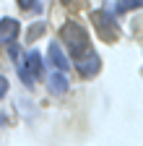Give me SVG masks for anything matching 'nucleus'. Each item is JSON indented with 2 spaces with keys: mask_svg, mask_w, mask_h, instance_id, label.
<instances>
[{
  "mask_svg": "<svg viewBox=\"0 0 143 146\" xmlns=\"http://www.w3.org/2000/svg\"><path fill=\"white\" fill-rule=\"evenodd\" d=\"M60 36L65 39V44H68V50H70V55H73V58H81V55L88 52L91 39H88V31H86L78 21H68V24H63Z\"/></svg>",
  "mask_w": 143,
  "mask_h": 146,
  "instance_id": "f257e3e1",
  "label": "nucleus"
},
{
  "mask_svg": "<svg viewBox=\"0 0 143 146\" xmlns=\"http://www.w3.org/2000/svg\"><path fill=\"white\" fill-rule=\"evenodd\" d=\"M91 21H94L96 34L101 36L104 42H115L117 36H120V26H117L115 16H112L109 11H94V13H91Z\"/></svg>",
  "mask_w": 143,
  "mask_h": 146,
  "instance_id": "f03ea898",
  "label": "nucleus"
},
{
  "mask_svg": "<svg viewBox=\"0 0 143 146\" xmlns=\"http://www.w3.org/2000/svg\"><path fill=\"white\" fill-rule=\"evenodd\" d=\"M99 68H101V60H99V55H88L86 52V58L81 55V58H76V70L81 73L83 78H88V76H96L99 73Z\"/></svg>",
  "mask_w": 143,
  "mask_h": 146,
  "instance_id": "7ed1b4c3",
  "label": "nucleus"
},
{
  "mask_svg": "<svg viewBox=\"0 0 143 146\" xmlns=\"http://www.w3.org/2000/svg\"><path fill=\"white\" fill-rule=\"evenodd\" d=\"M47 55H49V63L55 65L57 70H68V68H70L68 55L63 52V47H60L57 42H49V50H47Z\"/></svg>",
  "mask_w": 143,
  "mask_h": 146,
  "instance_id": "20e7f679",
  "label": "nucleus"
},
{
  "mask_svg": "<svg viewBox=\"0 0 143 146\" xmlns=\"http://www.w3.org/2000/svg\"><path fill=\"white\" fill-rule=\"evenodd\" d=\"M18 29L21 26H18L16 18H3V21H0V44H13Z\"/></svg>",
  "mask_w": 143,
  "mask_h": 146,
  "instance_id": "39448f33",
  "label": "nucleus"
},
{
  "mask_svg": "<svg viewBox=\"0 0 143 146\" xmlns=\"http://www.w3.org/2000/svg\"><path fill=\"white\" fill-rule=\"evenodd\" d=\"M47 89L52 91V94H57V97H63L65 91L70 89V81L63 76V73H52L49 76V81H47Z\"/></svg>",
  "mask_w": 143,
  "mask_h": 146,
  "instance_id": "423d86ee",
  "label": "nucleus"
},
{
  "mask_svg": "<svg viewBox=\"0 0 143 146\" xmlns=\"http://www.w3.org/2000/svg\"><path fill=\"white\" fill-rule=\"evenodd\" d=\"M26 68L31 70L29 76H42V70H44V65H42V55H39V52H29V58H26Z\"/></svg>",
  "mask_w": 143,
  "mask_h": 146,
  "instance_id": "0eeeda50",
  "label": "nucleus"
},
{
  "mask_svg": "<svg viewBox=\"0 0 143 146\" xmlns=\"http://www.w3.org/2000/svg\"><path fill=\"white\" fill-rule=\"evenodd\" d=\"M133 8H140V0H117V11H133Z\"/></svg>",
  "mask_w": 143,
  "mask_h": 146,
  "instance_id": "6e6552de",
  "label": "nucleus"
},
{
  "mask_svg": "<svg viewBox=\"0 0 143 146\" xmlns=\"http://www.w3.org/2000/svg\"><path fill=\"white\" fill-rule=\"evenodd\" d=\"M44 31V21H39V24H34L31 29H29V39H37V36Z\"/></svg>",
  "mask_w": 143,
  "mask_h": 146,
  "instance_id": "1a4fd4ad",
  "label": "nucleus"
},
{
  "mask_svg": "<svg viewBox=\"0 0 143 146\" xmlns=\"http://www.w3.org/2000/svg\"><path fill=\"white\" fill-rule=\"evenodd\" d=\"M18 5H21L24 11H37V8H39V0H18Z\"/></svg>",
  "mask_w": 143,
  "mask_h": 146,
  "instance_id": "9d476101",
  "label": "nucleus"
},
{
  "mask_svg": "<svg viewBox=\"0 0 143 146\" xmlns=\"http://www.w3.org/2000/svg\"><path fill=\"white\" fill-rule=\"evenodd\" d=\"M5 94H8V78L0 76V97H5Z\"/></svg>",
  "mask_w": 143,
  "mask_h": 146,
  "instance_id": "9b49d317",
  "label": "nucleus"
}]
</instances>
